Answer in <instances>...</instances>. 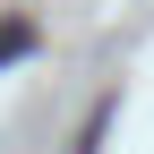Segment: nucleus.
Here are the masks:
<instances>
[{
    "instance_id": "obj_1",
    "label": "nucleus",
    "mask_w": 154,
    "mask_h": 154,
    "mask_svg": "<svg viewBox=\"0 0 154 154\" xmlns=\"http://www.w3.org/2000/svg\"><path fill=\"white\" fill-rule=\"evenodd\" d=\"M26 51H34V26L26 17H0V60H26Z\"/></svg>"
}]
</instances>
